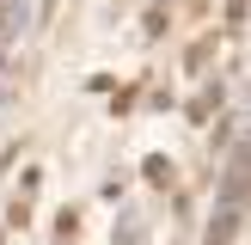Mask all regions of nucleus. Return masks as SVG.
<instances>
[{
    "mask_svg": "<svg viewBox=\"0 0 251 245\" xmlns=\"http://www.w3.org/2000/svg\"><path fill=\"white\" fill-rule=\"evenodd\" d=\"M239 245H251V233H245V239H239Z\"/></svg>",
    "mask_w": 251,
    "mask_h": 245,
    "instance_id": "1",
    "label": "nucleus"
}]
</instances>
